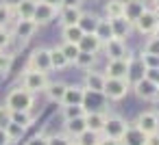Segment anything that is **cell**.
<instances>
[{
  "label": "cell",
  "mask_w": 159,
  "mask_h": 145,
  "mask_svg": "<svg viewBox=\"0 0 159 145\" xmlns=\"http://www.w3.org/2000/svg\"><path fill=\"white\" fill-rule=\"evenodd\" d=\"M33 104H35V93H31V91L24 89L22 85H20V87H13V89L7 93V100H5V106H7L11 113L31 110Z\"/></svg>",
  "instance_id": "obj_1"
},
{
  "label": "cell",
  "mask_w": 159,
  "mask_h": 145,
  "mask_svg": "<svg viewBox=\"0 0 159 145\" xmlns=\"http://www.w3.org/2000/svg\"><path fill=\"white\" fill-rule=\"evenodd\" d=\"M22 87L24 89H29L31 93H42V91H46V87H48V74L46 72H35V69H24V74H22Z\"/></svg>",
  "instance_id": "obj_2"
},
{
  "label": "cell",
  "mask_w": 159,
  "mask_h": 145,
  "mask_svg": "<svg viewBox=\"0 0 159 145\" xmlns=\"http://www.w3.org/2000/svg\"><path fill=\"white\" fill-rule=\"evenodd\" d=\"M131 91V82L129 80H120V78H107L105 80V89H102V95L107 100H113V102H120L122 97H126V93Z\"/></svg>",
  "instance_id": "obj_3"
},
{
  "label": "cell",
  "mask_w": 159,
  "mask_h": 145,
  "mask_svg": "<svg viewBox=\"0 0 159 145\" xmlns=\"http://www.w3.org/2000/svg\"><path fill=\"white\" fill-rule=\"evenodd\" d=\"M26 69H35V72H50V48H35L29 56V65Z\"/></svg>",
  "instance_id": "obj_4"
},
{
  "label": "cell",
  "mask_w": 159,
  "mask_h": 145,
  "mask_svg": "<svg viewBox=\"0 0 159 145\" xmlns=\"http://www.w3.org/2000/svg\"><path fill=\"white\" fill-rule=\"evenodd\" d=\"M131 56H133V54H129V56H124V59H111V61H107V65H105V76H107V78H120V80H126Z\"/></svg>",
  "instance_id": "obj_5"
},
{
  "label": "cell",
  "mask_w": 159,
  "mask_h": 145,
  "mask_svg": "<svg viewBox=\"0 0 159 145\" xmlns=\"http://www.w3.org/2000/svg\"><path fill=\"white\" fill-rule=\"evenodd\" d=\"M157 26H159V20H157V15H155L152 9H146V11L135 20V24H133V28H135L137 33H142V35H152Z\"/></svg>",
  "instance_id": "obj_6"
},
{
  "label": "cell",
  "mask_w": 159,
  "mask_h": 145,
  "mask_svg": "<svg viewBox=\"0 0 159 145\" xmlns=\"http://www.w3.org/2000/svg\"><path fill=\"white\" fill-rule=\"evenodd\" d=\"M126 126H129V121L126 119H122L120 115H109L107 117V123H105V128H102V136H111V139H122V134H124V130H126Z\"/></svg>",
  "instance_id": "obj_7"
},
{
  "label": "cell",
  "mask_w": 159,
  "mask_h": 145,
  "mask_svg": "<svg viewBox=\"0 0 159 145\" xmlns=\"http://www.w3.org/2000/svg\"><path fill=\"white\" fill-rule=\"evenodd\" d=\"M131 87H133V91H135V95H137L139 100L150 102V100H157V97H159V87H157L155 82H150L148 78H142V80H137V82H133Z\"/></svg>",
  "instance_id": "obj_8"
},
{
  "label": "cell",
  "mask_w": 159,
  "mask_h": 145,
  "mask_svg": "<svg viewBox=\"0 0 159 145\" xmlns=\"http://www.w3.org/2000/svg\"><path fill=\"white\" fill-rule=\"evenodd\" d=\"M135 126H137L144 134L159 132V115H157L155 110H144V113H139V115H137Z\"/></svg>",
  "instance_id": "obj_9"
},
{
  "label": "cell",
  "mask_w": 159,
  "mask_h": 145,
  "mask_svg": "<svg viewBox=\"0 0 159 145\" xmlns=\"http://www.w3.org/2000/svg\"><path fill=\"white\" fill-rule=\"evenodd\" d=\"M57 15H59V11H57L55 7H50V5L42 2V0H37V7H35V13H33V22H35L37 26L50 24Z\"/></svg>",
  "instance_id": "obj_10"
},
{
  "label": "cell",
  "mask_w": 159,
  "mask_h": 145,
  "mask_svg": "<svg viewBox=\"0 0 159 145\" xmlns=\"http://www.w3.org/2000/svg\"><path fill=\"white\" fill-rule=\"evenodd\" d=\"M102 52L107 54V61H111V59H124V56H129V54H131V52H129V48H126V41L116 39V37L102 44Z\"/></svg>",
  "instance_id": "obj_11"
},
{
  "label": "cell",
  "mask_w": 159,
  "mask_h": 145,
  "mask_svg": "<svg viewBox=\"0 0 159 145\" xmlns=\"http://www.w3.org/2000/svg\"><path fill=\"white\" fill-rule=\"evenodd\" d=\"M105 80H107V76H105V72H100V69H87L85 72V78H83V87L87 89V91H96V93H102V89H105Z\"/></svg>",
  "instance_id": "obj_12"
},
{
  "label": "cell",
  "mask_w": 159,
  "mask_h": 145,
  "mask_svg": "<svg viewBox=\"0 0 159 145\" xmlns=\"http://www.w3.org/2000/svg\"><path fill=\"white\" fill-rule=\"evenodd\" d=\"M37 28H39V26H37L33 20H18L11 33H13V37H16V39H20V41H24V44H26V41L37 33Z\"/></svg>",
  "instance_id": "obj_13"
},
{
  "label": "cell",
  "mask_w": 159,
  "mask_h": 145,
  "mask_svg": "<svg viewBox=\"0 0 159 145\" xmlns=\"http://www.w3.org/2000/svg\"><path fill=\"white\" fill-rule=\"evenodd\" d=\"M81 15H83V11H81L79 5H66V7L59 9V22H61V26H74V24H79Z\"/></svg>",
  "instance_id": "obj_14"
},
{
  "label": "cell",
  "mask_w": 159,
  "mask_h": 145,
  "mask_svg": "<svg viewBox=\"0 0 159 145\" xmlns=\"http://www.w3.org/2000/svg\"><path fill=\"white\" fill-rule=\"evenodd\" d=\"M107 117H109V115H107L105 110H87V113H85L87 130L102 134V128H105V123H107Z\"/></svg>",
  "instance_id": "obj_15"
},
{
  "label": "cell",
  "mask_w": 159,
  "mask_h": 145,
  "mask_svg": "<svg viewBox=\"0 0 159 145\" xmlns=\"http://www.w3.org/2000/svg\"><path fill=\"white\" fill-rule=\"evenodd\" d=\"M83 97H85V87H83V85H68L66 95H63V100H61V106H76V104H83Z\"/></svg>",
  "instance_id": "obj_16"
},
{
  "label": "cell",
  "mask_w": 159,
  "mask_h": 145,
  "mask_svg": "<svg viewBox=\"0 0 159 145\" xmlns=\"http://www.w3.org/2000/svg\"><path fill=\"white\" fill-rule=\"evenodd\" d=\"M122 145H146V134L135 126V123H129L122 139H120Z\"/></svg>",
  "instance_id": "obj_17"
},
{
  "label": "cell",
  "mask_w": 159,
  "mask_h": 145,
  "mask_svg": "<svg viewBox=\"0 0 159 145\" xmlns=\"http://www.w3.org/2000/svg\"><path fill=\"white\" fill-rule=\"evenodd\" d=\"M146 9H148V7H146L144 0H124V18H126L131 24H135V20H137Z\"/></svg>",
  "instance_id": "obj_18"
},
{
  "label": "cell",
  "mask_w": 159,
  "mask_h": 145,
  "mask_svg": "<svg viewBox=\"0 0 159 145\" xmlns=\"http://www.w3.org/2000/svg\"><path fill=\"white\" fill-rule=\"evenodd\" d=\"M109 22H111V28H113V37H116V39L126 41V37H129V35H131V31H133V24H131L124 15L113 18V20H109Z\"/></svg>",
  "instance_id": "obj_19"
},
{
  "label": "cell",
  "mask_w": 159,
  "mask_h": 145,
  "mask_svg": "<svg viewBox=\"0 0 159 145\" xmlns=\"http://www.w3.org/2000/svg\"><path fill=\"white\" fill-rule=\"evenodd\" d=\"M79 50H81V52L98 54V52L102 50V41H100L94 33H83V37L79 39Z\"/></svg>",
  "instance_id": "obj_20"
},
{
  "label": "cell",
  "mask_w": 159,
  "mask_h": 145,
  "mask_svg": "<svg viewBox=\"0 0 159 145\" xmlns=\"http://www.w3.org/2000/svg\"><path fill=\"white\" fill-rule=\"evenodd\" d=\"M144 74H146V65H144L142 56H139V54H137V56L133 54V56H131V63H129V76H126V80L133 85V82L142 80Z\"/></svg>",
  "instance_id": "obj_21"
},
{
  "label": "cell",
  "mask_w": 159,
  "mask_h": 145,
  "mask_svg": "<svg viewBox=\"0 0 159 145\" xmlns=\"http://www.w3.org/2000/svg\"><path fill=\"white\" fill-rule=\"evenodd\" d=\"M85 130H87L85 117H76V119H68V121H63V134H68L72 141H74L79 134H83Z\"/></svg>",
  "instance_id": "obj_22"
},
{
  "label": "cell",
  "mask_w": 159,
  "mask_h": 145,
  "mask_svg": "<svg viewBox=\"0 0 159 145\" xmlns=\"http://www.w3.org/2000/svg\"><path fill=\"white\" fill-rule=\"evenodd\" d=\"M66 89H68V85L66 82H48V87H46V97L50 100V102H55V104H61V100H63V95H66Z\"/></svg>",
  "instance_id": "obj_23"
},
{
  "label": "cell",
  "mask_w": 159,
  "mask_h": 145,
  "mask_svg": "<svg viewBox=\"0 0 159 145\" xmlns=\"http://www.w3.org/2000/svg\"><path fill=\"white\" fill-rule=\"evenodd\" d=\"M68 65H70V61L66 59V54H63L61 46L50 48V67H52V69H57V72H61V69H66Z\"/></svg>",
  "instance_id": "obj_24"
},
{
  "label": "cell",
  "mask_w": 159,
  "mask_h": 145,
  "mask_svg": "<svg viewBox=\"0 0 159 145\" xmlns=\"http://www.w3.org/2000/svg\"><path fill=\"white\" fill-rule=\"evenodd\" d=\"M35 7H37V0H22V2L13 9V13L18 15V20H33Z\"/></svg>",
  "instance_id": "obj_25"
},
{
  "label": "cell",
  "mask_w": 159,
  "mask_h": 145,
  "mask_svg": "<svg viewBox=\"0 0 159 145\" xmlns=\"http://www.w3.org/2000/svg\"><path fill=\"white\" fill-rule=\"evenodd\" d=\"M96 59H98V54H92V52H79V56L74 59L72 65H76V67L83 69V72H87V69H94V67H96Z\"/></svg>",
  "instance_id": "obj_26"
},
{
  "label": "cell",
  "mask_w": 159,
  "mask_h": 145,
  "mask_svg": "<svg viewBox=\"0 0 159 145\" xmlns=\"http://www.w3.org/2000/svg\"><path fill=\"white\" fill-rule=\"evenodd\" d=\"M105 15H107V20L124 15V0H107L105 2Z\"/></svg>",
  "instance_id": "obj_27"
},
{
  "label": "cell",
  "mask_w": 159,
  "mask_h": 145,
  "mask_svg": "<svg viewBox=\"0 0 159 145\" xmlns=\"http://www.w3.org/2000/svg\"><path fill=\"white\" fill-rule=\"evenodd\" d=\"M98 22H100V18H98L96 13H83L81 20H79V26H81L83 33H96Z\"/></svg>",
  "instance_id": "obj_28"
},
{
  "label": "cell",
  "mask_w": 159,
  "mask_h": 145,
  "mask_svg": "<svg viewBox=\"0 0 159 145\" xmlns=\"http://www.w3.org/2000/svg\"><path fill=\"white\" fill-rule=\"evenodd\" d=\"M102 44L105 41H109V39H113V28H111V22L107 20V18H100V22H98V26H96V33H94Z\"/></svg>",
  "instance_id": "obj_29"
},
{
  "label": "cell",
  "mask_w": 159,
  "mask_h": 145,
  "mask_svg": "<svg viewBox=\"0 0 159 145\" xmlns=\"http://www.w3.org/2000/svg\"><path fill=\"white\" fill-rule=\"evenodd\" d=\"M61 37H63L66 44H79V39L83 37V31H81L79 24H74V26H63V28H61Z\"/></svg>",
  "instance_id": "obj_30"
},
{
  "label": "cell",
  "mask_w": 159,
  "mask_h": 145,
  "mask_svg": "<svg viewBox=\"0 0 159 145\" xmlns=\"http://www.w3.org/2000/svg\"><path fill=\"white\" fill-rule=\"evenodd\" d=\"M85 106L83 104H76V106H61V117H63V121H68V119H76V117H85Z\"/></svg>",
  "instance_id": "obj_31"
},
{
  "label": "cell",
  "mask_w": 159,
  "mask_h": 145,
  "mask_svg": "<svg viewBox=\"0 0 159 145\" xmlns=\"http://www.w3.org/2000/svg\"><path fill=\"white\" fill-rule=\"evenodd\" d=\"M11 121L22 126V128H29L33 121H35V115L31 110H18V113H11Z\"/></svg>",
  "instance_id": "obj_32"
},
{
  "label": "cell",
  "mask_w": 159,
  "mask_h": 145,
  "mask_svg": "<svg viewBox=\"0 0 159 145\" xmlns=\"http://www.w3.org/2000/svg\"><path fill=\"white\" fill-rule=\"evenodd\" d=\"M13 54L11 52H7V50H0V76H7L9 72H11V65H13Z\"/></svg>",
  "instance_id": "obj_33"
},
{
  "label": "cell",
  "mask_w": 159,
  "mask_h": 145,
  "mask_svg": "<svg viewBox=\"0 0 159 145\" xmlns=\"http://www.w3.org/2000/svg\"><path fill=\"white\" fill-rule=\"evenodd\" d=\"M5 132H7V136H9V141H11V143L16 145V143H18V141H20L22 136H24V132H26V128H22V126H18V123H13V121H11V123H9V126L5 128Z\"/></svg>",
  "instance_id": "obj_34"
},
{
  "label": "cell",
  "mask_w": 159,
  "mask_h": 145,
  "mask_svg": "<svg viewBox=\"0 0 159 145\" xmlns=\"http://www.w3.org/2000/svg\"><path fill=\"white\" fill-rule=\"evenodd\" d=\"M100 136L102 134H98V132H92V130H85L83 134H79L74 141L79 143V145H98V141H100Z\"/></svg>",
  "instance_id": "obj_35"
},
{
  "label": "cell",
  "mask_w": 159,
  "mask_h": 145,
  "mask_svg": "<svg viewBox=\"0 0 159 145\" xmlns=\"http://www.w3.org/2000/svg\"><path fill=\"white\" fill-rule=\"evenodd\" d=\"M61 50H63L66 59L70 61V65L74 63V59H76V56H79V52H81V50H79V44H66V41L61 44Z\"/></svg>",
  "instance_id": "obj_36"
},
{
  "label": "cell",
  "mask_w": 159,
  "mask_h": 145,
  "mask_svg": "<svg viewBox=\"0 0 159 145\" xmlns=\"http://www.w3.org/2000/svg\"><path fill=\"white\" fill-rule=\"evenodd\" d=\"M11 39H13V33L7 26H0V50H9Z\"/></svg>",
  "instance_id": "obj_37"
},
{
  "label": "cell",
  "mask_w": 159,
  "mask_h": 145,
  "mask_svg": "<svg viewBox=\"0 0 159 145\" xmlns=\"http://www.w3.org/2000/svg\"><path fill=\"white\" fill-rule=\"evenodd\" d=\"M144 52H146V54H155V56H159V37L150 35L148 41L144 44Z\"/></svg>",
  "instance_id": "obj_38"
},
{
  "label": "cell",
  "mask_w": 159,
  "mask_h": 145,
  "mask_svg": "<svg viewBox=\"0 0 159 145\" xmlns=\"http://www.w3.org/2000/svg\"><path fill=\"white\" fill-rule=\"evenodd\" d=\"M11 18H13V9L5 2H0V26H7L11 22Z\"/></svg>",
  "instance_id": "obj_39"
},
{
  "label": "cell",
  "mask_w": 159,
  "mask_h": 145,
  "mask_svg": "<svg viewBox=\"0 0 159 145\" xmlns=\"http://www.w3.org/2000/svg\"><path fill=\"white\" fill-rule=\"evenodd\" d=\"M72 143V139L68 136V134H52V136H48V145H70Z\"/></svg>",
  "instance_id": "obj_40"
},
{
  "label": "cell",
  "mask_w": 159,
  "mask_h": 145,
  "mask_svg": "<svg viewBox=\"0 0 159 145\" xmlns=\"http://www.w3.org/2000/svg\"><path fill=\"white\" fill-rule=\"evenodd\" d=\"M9 123H11V110H9V108L2 104V106H0V128L5 130Z\"/></svg>",
  "instance_id": "obj_41"
},
{
  "label": "cell",
  "mask_w": 159,
  "mask_h": 145,
  "mask_svg": "<svg viewBox=\"0 0 159 145\" xmlns=\"http://www.w3.org/2000/svg\"><path fill=\"white\" fill-rule=\"evenodd\" d=\"M139 56H142L146 69H148V67H159V56H155V54H146V52H142Z\"/></svg>",
  "instance_id": "obj_42"
},
{
  "label": "cell",
  "mask_w": 159,
  "mask_h": 145,
  "mask_svg": "<svg viewBox=\"0 0 159 145\" xmlns=\"http://www.w3.org/2000/svg\"><path fill=\"white\" fill-rule=\"evenodd\" d=\"M24 145H48V136H46V134H42V132H39V134H33Z\"/></svg>",
  "instance_id": "obj_43"
},
{
  "label": "cell",
  "mask_w": 159,
  "mask_h": 145,
  "mask_svg": "<svg viewBox=\"0 0 159 145\" xmlns=\"http://www.w3.org/2000/svg\"><path fill=\"white\" fill-rule=\"evenodd\" d=\"M144 78H148L150 82H155L159 87V67H148L146 74H144Z\"/></svg>",
  "instance_id": "obj_44"
},
{
  "label": "cell",
  "mask_w": 159,
  "mask_h": 145,
  "mask_svg": "<svg viewBox=\"0 0 159 145\" xmlns=\"http://www.w3.org/2000/svg\"><path fill=\"white\" fill-rule=\"evenodd\" d=\"M98 145H122V143H120L118 139H111V136H100Z\"/></svg>",
  "instance_id": "obj_45"
},
{
  "label": "cell",
  "mask_w": 159,
  "mask_h": 145,
  "mask_svg": "<svg viewBox=\"0 0 159 145\" xmlns=\"http://www.w3.org/2000/svg\"><path fill=\"white\" fill-rule=\"evenodd\" d=\"M146 145H159V132L146 134Z\"/></svg>",
  "instance_id": "obj_46"
},
{
  "label": "cell",
  "mask_w": 159,
  "mask_h": 145,
  "mask_svg": "<svg viewBox=\"0 0 159 145\" xmlns=\"http://www.w3.org/2000/svg\"><path fill=\"white\" fill-rule=\"evenodd\" d=\"M42 2H46V5H50V7H55L57 11L63 7V2H66V0H42Z\"/></svg>",
  "instance_id": "obj_47"
},
{
  "label": "cell",
  "mask_w": 159,
  "mask_h": 145,
  "mask_svg": "<svg viewBox=\"0 0 159 145\" xmlns=\"http://www.w3.org/2000/svg\"><path fill=\"white\" fill-rule=\"evenodd\" d=\"M0 145H13L11 141H9V136H7V132L0 128Z\"/></svg>",
  "instance_id": "obj_48"
},
{
  "label": "cell",
  "mask_w": 159,
  "mask_h": 145,
  "mask_svg": "<svg viewBox=\"0 0 159 145\" xmlns=\"http://www.w3.org/2000/svg\"><path fill=\"white\" fill-rule=\"evenodd\" d=\"M2 2H5V5H9L11 9H16V7H18L20 2H22V0H2Z\"/></svg>",
  "instance_id": "obj_49"
},
{
  "label": "cell",
  "mask_w": 159,
  "mask_h": 145,
  "mask_svg": "<svg viewBox=\"0 0 159 145\" xmlns=\"http://www.w3.org/2000/svg\"><path fill=\"white\" fill-rule=\"evenodd\" d=\"M66 5H81V0H66L63 7H66Z\"/></svg>",
  "instance_id": "obj_50"
},
{
  "label": "cell",
  "mask_w": 159,
  "mask_h": 145,
  "mask_svg": "<svg viewBox=\"0 0 159 145\" xmlns=\"http://www.w3.org/2000/svg\"><path fill=\"white\" fill-rule=\"evenodd\" d=\"M152 11H155V15H157V20H159V7H155Z\"/></svg>",
  "instance_id": "obj_51"
},
{
  "label": "cell",
  "mask_w": 159,
  "mask_h": 145,
  "mask_svg": "<svg viewBox=\"0 0 159 145\" xmlns=\"http://www.w3.org/2000/svg\"><path fill=\"white\" fill-rule=\"evenodd\" d=\"M152 35H155V37H159V26L155 28V33H152Z\"/></svg>",
  "instance_id": "obj_52"
},
{
  "label": "cell",
  "mask_w": 159,
  "mask_h": 145,
  "mask_svg": "<svg viewBox=\"0 0 159 145\" xmlns=\"http://www.w3.org/2000/svg\"><path fill=\"white\" fill-rule=\"evenodd\" d=\"M152 2H155V7H159V0H152Z\"/></svg>",
  "instance_id": "obj_53"
},
{
  "label": "cell",
  "mask_w": 159,
  "mask_h": 145,
  "mask_svg": "<svg viewBox=\"0 0 159 145\" xmlns=\"http://www.w3.org/2000/svg\"><path fill=\"white\" fill-rule=\"evenodd\" d=\"M70 145H79V143H76V141H72V143H70Z\"/></svg>",
  "instance_id": "obj_54"
}]
</instances>
